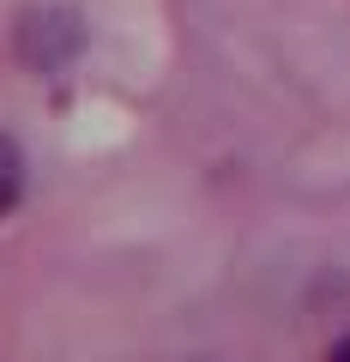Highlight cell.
<instances>
[{
    "mask_svg": "<svg viewBox=\"0 0 350 362\" xmlns=\"http://www.w3.org/2000/svg\"><path fill=\"white\" fill-rule=\"evenodd\" d=\"M78 42H85V30H78V13H66V6H37L18 18V54L37 73H61L78 54Z\"/></svg>",
    "mask_w": 350,
    "mask_h": 362,
    "instance_id": "6da1fadb",
    "label": "cell"
},
{
    "mask_svg": "<svg viewBox=\"0 0 350 362\" xmlns=\"http://www.w3.org/2000/svg\"><path fill=\"white\" fill-rule=\"evenodd\" d=\"M18 194H25V157H18V145L0 133V218L18 206Z\"/></svg>",
    "mask_w": 350,
    "mask_h": 362,
    "instance_id": "7a4b0ae2",
    "label": "cell"
},
{
    "mask_svg": "<svg viewBox=\"0 0 350 362\" xmlns=\"http://www.w3.org/2000/svg\"><path fill=\"white\" fill-rule=\"evenodd\" d=\"M332 362H350V344H338V350H332Z\"/></svg>",
    "mask_w": 350,
    "mask_h": 362,
    "instance_id": "3957f363",
    "label": "cell"
}]
</instances>
